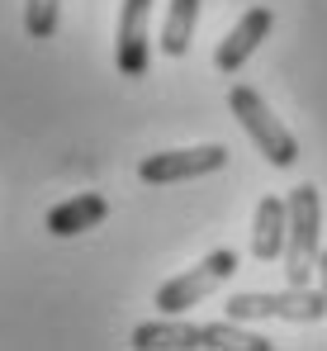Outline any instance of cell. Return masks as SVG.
<instances>
[{"mask_svg":"<svg viewBox=\"0 0 327 351\" xmlns=\"http://www.w3.org/2000/svg\"><path fill=\"white\" fill-rule=\"evenodd\" d=\"M133 347L138 351H157V347H237V351H275L271 337L252 332V328H237L232 318L228 323H175L171 313H162L157 323H138L133 328Z\"/></svg>","mask_w":327,"mask_h":351,"instance_id":"1","label":"cell"},{"mask_svg":"<svg viewBox=\"0 0 327 351\" xmlns=\"http://www.w3.org/2000/svg\"><path fill=\"white\" fill-rule=\"evenodd\" d=\"M289 233H284V280L289 285H308V276L318 271V252H323V195L318 185H294L289 190Z\"/></svg>","mask_w":327,"mask_h":351,"instance_id":"2","label":"cell"},{"mask_svg":"<svg viewBox=\"0 0 327 351\" xmlns=\"http://www.w3.org/2000/svg\"><path fill=\"white\" fill-rule=\"evenodd\" d=\"M228 110L237 114L242 133L256 143V152H266L271 167H284V171H289V167L299 162V138L280 123V114L261 100V90H252V86H232V90H228Z\"/></svg>","mask_w":327,"mask_h":351,"instance_id":"3","label":"cell"},{"mask_svg":"<svg viewBox=\"0 0 327 351\" xmlns=\"http://www.w3.org/2000/svg\"><path fill=\"white\" fill-rule=\"evenodd\" d=\"M232 323H252V318H284V323H318L327 313V294L308 290V285H289L280 294L266 290H237L223 299Z\"/></svg>","mask_w":327,"mask_h":351,"instance_id":"4","label":"cell"},{"mask_svg":"<svg viewBox=\"0 0 327 351\" xmlns=\"http://www.w3.org/2000/svg\"><path fill=\"white\" fill-rule=\"evenodd\" d=\"M232 276H237V252H232V247H218L199 266H190L185 276L166 280L152 304H157L162 313H171V318H180V313H190L195 304H204V299H209L223 280H232Z\"/></svg>","mask_w":327,"mask_h":351,"instance_id":"5","label":"cell"},{"mask_svg":"<svg viewBox=\"0 0 327 351\" xmlns=\"http://www.w3.org/2000/svg\"><path fill=\"white\" fill-rule=\"evenodd\" d=\"M228 167V147L204 143V147H175V152H152L138 162V180L143 185H175V180H199L209 171Z\"/></svg>","mask_w":327,"mask_h":351,"instance_id":"6","label":"cell"},{"mask_svg":"<svg viewBox=\"0 0 327 351\" xmlns=\"http://www.w3.org/2000/svg\"><path fill=\"white\" fill-rule=\"evenodd\" d=\"M147 19H152V0H123L119 10V34H114V66L119 76H147L152 43H147Z\"/></svg>","mask_w":327,"mask_h":351,"instance_id":"7","label":"cell"},{"mask_svg":"<svg viewBox=\"0 0 327 351\" xmlns=\"http://www.w3.org/2000/svg\"><path fill=\"white\" fill-rule=\"evenodd\" d=\"M275 29V14L266 10V5H252L232 29H228V38L218 43V53H214V66L223 71V76H232V71H242L247 66V58L266 43V34Z\"/></svg>","mask_w":327,"mask_h":351,"instance_id":"8","label":"cell"},{"mask_svg":"<svg viewBox=\"0 0 327 351\" xmlns=\"http://www.w3.org/2000/svg\"><path fill=\"white\" fill-rule=\"evenodd\" d=\"M284 233H289V204L280 195H261L256 219H252V256L256 261H280L284 256Z\"/></svg>","mask_w":327,"mask_h":351,"instance_id":"9","label":"cell"},{"mask_svg":"<svg viewBox=\"0 0 327 351\" xmlns=\"http://www.w3.org/2000/svg\"><path fill=\"white\" fill-rule=\"evenodd\" d=\"M109 219V199L95 195V190H81L71 199H62L57 209H48V233L53 237H76L86 228H100Z\"/></svg>","mask_w":327,"mask_h":351,"instance_id":"10","label":"cell"},{"mask_svg":"<svg viewBox=\"0 0 327 351\" xmlns=\"http://www.w3.org/2000/svg\"><path fill=\"white\" fill-rule=\"evenodd\" d=\"M199 24V0H171L166 5V24H162V53L166 58H185L190 38Z\"/></svg>","mask_w":327,"mask_h":351,"instance_id":"11","label":"cell"},{"mask_svg":"<svg viewBox=\"0 0 327 351\" xmlns=\"http://www.w3.org/2000/svg\"><path fill=\"white\" fill-rule=\"evenodd\" d=\"M62 19V0H24V29L29 38H53Z\"/></svg>","mask_w":327,"mask_h":351,"instance_id":"12","label":"cell"},{"mask_svg":"<svg viewBox=\"0 0 327 351\" xmlns=\"http://www.w3.org/2000/svg\"><path fill=\"white\" fill-rule=\"evenodd\" d=\"M318 280H323V294H327V252H318Z\"/></svg>","mask_w":327,"mask_h":351,"instance_id":"13","label":"cell"}]
</instances>
